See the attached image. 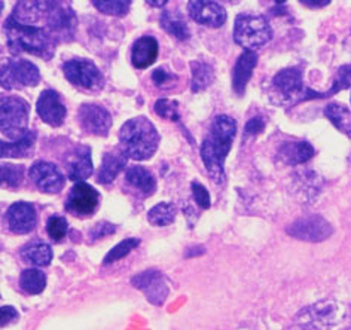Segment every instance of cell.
<instances>
[{
  "label": "cell",
  "mask_w": 351,
  "mask_h": 330,
  "mask_svg": "<svg viewBox=\"0 0 351 330\" xmlns=\"http://www.w3.org/2000/svg\"><path fill=\"white\" fill-rule=\"evenodd\" d=\"M235 133V119L228 115H217L210 124L208 133L201 144V158L216 183L225 180V160L231 151Z\"/></svg>",
  "instance_id": "1"
},
{
  "label": "cell",
  "mask_w": 351,
  "mask_h": 330,
  "mask_svg": "<svg viewBox=\"0 0 351 330\" xmlns=\"http://www.w3.org/2000/svg\"><path fill=\"white\" fill-rule=\"evenodd\" d=\"M3 30L6 34L8 48L12 54H25L36 55L43 60H49L54 55V39L51 38L49 31L36 25L21 24L14 16H8L5 21Z\"/></svg>",
  "instance_id": "2"
},
{
  "label": "cell",
  "mask_w": 351,
  "mask_h": 330,
  "mask_svg": "<svg viewBox=\"0 0 351 330\" xmlns=\"http://www.w3.org/2000/svg\"><path fill=\"white\" fill-rule=\"evenodd\" d=\"M119 144L127 158L145 161L155 155L160 144V134L146 116H136L121 127Z\"/></svg>",
  "instance_id": "3"
},
{
  "label": "cell",
  "mask_w": 351,
  "mask_h": 330,
  "mask_svg": "<svg viewBox=\"0 0 351 330\" xmlns=\"http://www.w3.org/2000/svg\"><path fill=\"white\" fill-rule=\"evenodd\" d=\"M273 38V29L265 16L258 14L237 15L234 24V40L245 51H256Z\"/></svg>",
  "instance_id": "4"
},
{
  "label": "cell",
  "mask_w": 351,
  "mask_h": 330,
  "mask_svg": "<svg viewBox=\"0 0 351 330\" xmlns=\"http://www.w3.org/2000/svg\"><path fill=\"white\" fill-rule=\"evenodd\" d=\"M0 127L6 142L20 140L30 129V106L19 95H8L2 99V109H0Z\"/></svg>",
  "instance_id": "5"
},
{
  "label": "cell",
  "mask_w": 351,
  "mask_h": 330,
  "mask_svg": "<svg viewBox=\"0 0 351 330\" xmlns=\"http://www.w3.org/2000/svg\"><path fill=\"white\" fill-rule=\"evenodd\" d=\"M344 317V309L335 301H320L302 308L295 323L301 330H330Z\"/></svg>",
  "instance_id": "6"
},
{
  "label": "cell",
  "mask_w": 351,
  "mask_h": 330,
  "mask_svg": "<svg viewBox=\"0 0 351 330\" xmlns=\"http://www.w3.org/2000/svg\"><path fill=\"white\" fill-rule=\"evenodd\" d=\"M63 73L70 84L85 92H99L104 86L103 73L91 60L79 57L67 60L63 64Z\"/></svg>",
  "instance_id": "7"
},
{
  "label": "cell",
  "mask_w": 351,
  "mask_h": 330,
  "mask_svg": "<svg viewBox=\"0 0 351 330\" xmlns=\"http://www.w3.org/2000/svg\"><path fill=\"white\" fill-rule=\"evenodd\" d=\"M39 82V68L29 60L6 58L2 63V88H24V86H36Z\"/></svg>",
  "instance_id": "8"
},
{
  "label": "cell",
  "mask_w": 351,
  "mask_h": 330,
  "mask_svg": "<svg viewBox=\"0 0 351 330\" xmlns=\"http://www.w3.org/2000/svg\"><path fill=\"white\" fill-rule=\"evenodd\" d=\"M47 27L51 38L54 39L56 43L70 42L75 39V33L77 29V16L69 5L56 2L47 18Z\"/></svg>",
  "instance_id": "9"
},
{
  "label": "cell",
  "mask_w": 351,
  "mask_h": 330,
  "mask_svg": "<svg viewBox=\"0 0 351 330\" xmlns=\"http://www.w3.org/2000/svg\"><path fill=\"white\" fill-rule=\"evenodd\" d=\"M286 231L289 236L296 240L310 242H320L328 240L333 232L330 223L322 216L302 217V219H298L292 225H289Z\"/></svg>",
  "instance_id": "10"
},
{
  "label": "cell",
  "mask_w": 351,
  "mask_h": 330,
  "mask_svg": "<svg viewBox=\"0 0 351 330\" xmlns=\"http://www.w3.org/2000/svg\"><path fill=\"white\" fill-rule=\"evenodd\" d=\"M100 204V194L94 186L79 181L70 189L66 199V210L75 216H91Z\"/></svg>",
  "instance_id": "11"
},
{
  "label": "cell",
  "mask_w": 351,
  "mask_h": 330,
  "mask_svg": "<svg viewBox=\"0 0 351 330\" xmlns=\"http://www.w3.org/2000/svg\"><path fill=\"white\" fill-rule=\"evenodd\" d=\"M77 123L88 134L106 137L112 127V116L100 104L84 103L77 110Z\"/></svg>",
  "instance_id": "12"
},
{
  "label": "cell",
  "mask_w": 351,
  "mask_h": 330,
  "mask_svg": "<svg viewBox=\"0 0 351 330\" xmlns=\"http://www.w3.org/2000/svg\"><path fill=\"white\" fill-rule=\"evenodd\" d=\"M131 284L136 289L142 290L147 301L156 307H161L169 296V285H167L164 275L156 269H146V271L137 274L131 279Z\"/></svg>",
  "instance_id": "13"
},
{
  "label": "cell",
  "mask_w": 351,
  "mask_h": 330,
  "mask_svg": "<svg viewBox=\"0 0 351 330\" xmlns=\"http://www.w3.org/2000/svg\"><path fill=\"white\" fill-rule=\"evenodd\" d=\"M29 177L40 192L58 194L64 188V176L56 164L48 161L34 162L29 170Z\"/></svg>",
  "instance_id": "14"
},
{
  "label": "cell",
  "mask_w": 351,
  "mask_h": 330,
  "mask_svg": "<svg viewBox=\"0 0 351 330\" xmlns=\"http://www.w3.org/2000/svg\"><path fill=\"white\" fill-rule=\"evenodd\" d=\"M36 109H38V115L43 123L56 128L63 125L67 115L64 101L56 90L42 91L36 103Z\"/></svg>",
  "instance_id": "15"
},
{
  "label": "cell",
  "mask_w": 351,
  "mask_h": 330,
  "mask_svg": "<svg viewBox=\"0 0 351 330\" xmlns=\"http://www.w3.org/2000/svg\"><path fill=\"white\" fill-rule=\"evenodd\" d=\"M188 12L195 23L206 27L219 29L226 21V11L222 5L206 0H192L188 3Z\"/></svg>",
  "instance_id": "16"
},
{
  "label": "cell",
  "mask_w": 351,
  "mask_h": 330,
  "mask_svg": "<svg viewBox=\"0 0 351 330\" xmlns=\"http://www.w3.org/2000/svg\"><path fill=\"white\" fill-rule=\"evenodd\" d=\"M6 222L8 227L19 236H24L34 229L38 223V213L30 203L19 201L10 207L6 213Z\"/></svg>",
  "instance_id": "17"
},
{
  "label": "cell",
  "mask_w": 351,
  "mask_h": 330,
  "mask_svg": "<svg viewBox=\"0 0 351 330\" xmlns=\"http://www.w3.org/2000/svg\"><path fill=\"white\" fill-rule=\"evenodd\" d=\"M94 165L91 158V149L88 146H76L75 149L67 155L66 158V171L69 179L76 181H82L93 175Z\"/></svg>",
  "instance_id": "18"
},
{
  "label": "cell",
  "mask_w": 351,
  "mask_h": 330,
  "mask_svg": "<svg viewBox=\"0 0 351 330\" xmlns=\"http://www.w3.org/2000/svg\"><path fill=\"white\" fill-rule=\"evenodd\" d=\"M302 71L300 67H287L280 71L273 79L274 88L286 99H295L296 95L305 92ZM296 101V99H295Z\"/></svg>",
  "instance_id": "19"
},
{
  "label": "cell",
  "mask_w": 351,
  "mask_h": 330,
  "mask_svg": "<svg viewBox=\"0 0 351 330\" xmlns=\"http://www.w3.org/2000/svg\"><path fill=\"white\" fill-rule=\"evenodd\" d=\"M258 64V55L253 51H244L237 60L232 71V88L234 91L243 95L245 91V85L250 81L254 67Z\"/></svg>",
  "instance_id": "20"
},
{
  "label": "cell",
  "mask_w": 351,
  "mask_h": 330,
  "mask_svg": "<svg viewBox=\"0 0 351 330\" xmlns=\"http://www.w3.org/2000/svg\"><path fill=\"white\" fill-rule=\"evenodd\" d=\"M160 45L152 36L138 38L131 48V63L136 68H146L155 63Z\"/></svg>",
  "instance_id": "21"
},
{
  "label": "cell",
  "mask_w": 351,
  "mask_h": 330,
  "mask_svg": "<svg viewBox=\"0 0 351 330\" xmlns=\"http://www.w3.org/2000/svg\"><path fill=\"white\" fill-rule=\"evenodd\" d=\"M127 156L122 151H109L103 155V161L99 170L97 181L101 185H109L125 168Z\"/></svg>",
  "instance_id": "22"
},
{
  "label": "cell",
  "mask_w": 351,
  "mask_h": 330,
  "mask_svg": "<svg viewBox=\"0 0 351 330\" xmlns=\"http://www.w3.org/2000/svg\"><path fill=\"white\" fill-rule=\"evenodd\" d=\"M313 156L314 147L308 142H287L278 149V158L291 165L304 164L310 161Z\"/></svg>",
  "instance_id": "23"
},
{
  "label": "cell",
  "mask_w": 351,
  "mask_h": 330,
  "mask_svg": "<svg viewBox=\"0 0 351 330\" xmlns=\"http://www.w3.org/2000/svg\"><path fill=\"white\" fill-rule=\"evenodd\" d=\"M125 181L147 196L152 195L156 189V180L151 175V171H147L145 167H140V165H134V167L127 170Z\"/></svg>",
  "instance_id": "24"
},
{
  "label": "cell",
  "mask_w": 351,
  "mask_h": 330,
  "mask_svg": "<svg viewBox=\"0 0 351 330\" xmlns=\"http://www.w3.org/2000/svg\"><path fill=\"white\" fill-rule=\"evenodd\" d=\"M160 24L167 33L171 34V36H174L176 39L186 40L191 36L188 24H186L185 18H183V15L179 11L165 10L161 14Z\"/></svg>",
  "instance_id": "25"
},
{
  "label": "cell",
  "mask_w": 351,
  "mask_h": 330,
  "mask_svg": "<svg viewBox=\"0 0 351 330\" xmlns=\"http://www.w3.org/2000/svg\"><path fill=\"white\" fill-rule=\"evenodd\" d=\"M36 143V133L29 131L20 140L6 142L2 140V158H25L33 151V146Z\"/></svg>",
  "instance_id": "26"
},
{
  "label": "cell",
  "mask_w": 351,
  "mask_h": 330,
  "mask_svg": "<svg viewBox=\"0 0 351 330\" xmlns=\"http://www.w3.org/2000/svg\"><path fill=\"white\" fill-rule=\"evenodd\" d=\"M324 115L342 134L351 137V112L347 106L332 101L324 107Z\"/></svg>",
  "instance_id": "27"
},
{
  "label": "cell",
  "mask_w": 351,
  "mask_h": 330,
  "mask_svg": "<svg viewBox=\"0 0 351 330\" xmlns=\"http://www.w3.org/2000/svg\"><path fill=\"white\" fill-rule=\"evenodd\" d=\"M191 72H192L191 88L194 92L204 91L215 81L213 67L204 62H191Z\"/></svg>",
  "instance_id": "28"
},
{
  "label": "cell",
  "mask_w": 351,
  "mask_h": 330,
  "mask_svg": "<svg viewBox=\"0 0 351 330\" xmlns=\"http://www.w3.org/2000/svg\"><path fill=\"white\" fill-rule=\"evenodd\" d=\"M21 256L36 266H48L52 260V250L45 242H32L21 249Z\"/></svg>",
  "instance_id": "29"
},
{
  "label": "cell",
  "mask_w": 351,
  "mask_h": 330,
  "mask_svg": "<svg viewBox=\"0 0 351 330\" xmlns=\"http://www.w3.org/2000/svg\"><path fill=\"white\" fill-rule=\"evenodd\" d=\"M176 214H178V207L174 204L160 203L147 212V222L152 227H167V225H171L176 220Z\"/></svg>",
  "instance_id": "30"
},
{
  "label": "cell",
  "mask_w": 351,
  "mask_h": 330,
  "mask_svg": "<svg viewBox=\"0 0 351 330\" xmlns=\"http://www.w3.org/2000/svg\"><path fill=\"white\" fill-rule=\"evenodd\" d=\"M47 277L40 269L29 268L24 269L20 277V288L29 294H39L45 290Z\"/></svg>",
  "instance_id": "31"
},
{
  "label": "cell",
  "mask_w": 351,
  "mask_h": 330,
  "mask_svg": "<svg viewBox=\"0 0 351 330\" xmlns=\"http://www.w3.org/2000/svg\"><path fill=\"white\" fill-rule=\"evenodd\" d=\"M25 168L21 164H2V183L8 188H16L23 183Z\"/></svg>",
  "instance_id": "32"
},
{
  "label": "cell",
  "mask_w": 351,
  "mask_h": 330,
  "mask_svg": "<svg viewBox=\"0 0 351 330\" xmlns=\"http://www.w3.org/2000/svg\"><path fill=\"white\" fill-rule=\"evenodd\" d=\"M351 85V64H346V66H341L337 72L335 79H333V84L330 86V90L328 92H324L323 95H315V99H320V97H330V95L337 94L342 90H347L350 88Z\"/></svg>",
  "instance_id": "33"
},
{
  "label": "cell",
  "mask_w": 351,
  "mask_h": 330,
  "mask_svg": "<svg viewBox=\"0 0 351 330\" xmlns=\"http://www.w3.org/2000/svg\"><path fill=\"white\" fill-rule=\"evenodd\" d=\"M138 244H140V240L138 238H127L124 241H121L119 244H117L106 255V257H104V260H103V264L104 265H109V264L117 262V260H119L122 257H125L127 255H130L131 251H133Z\"/></svg>",
  "instance_id": "34"
},
{
  "label": "cell",
  "mask_w": 351,
  "mask_h": 330,
  "mask_svg": "<svg viewBox=\"0 0 351 330\" xmlns=\"http://www.w3.org/2000/svg\"><path fill=\"white\" fill-rule=\"evenodd\" d=\"M93 5L97 10L106 15L113 16H124L128 11L131 2L128 0H112V2H104V0H93Z\"/></svg>",
  "instance_id": "35"
},
{
  "label": "cell",
  "mask_w": 351,
  "mask_h": 330,
  "mask_svg": "<svg viewBox=\"0 0 351 330\" xmlns=\"http://www.w3.org/2000/svg\"><path fill=\"white\" fill-rule=\"evenodd\" d=\"M155 114L158 116H161L162 119L167 120H173V123H178L180 119L179 115V103L173 101V100H167V99H161L155 101L154 106Z\"/></svg>",
  "instance_id": "36"
},
{
  "label": "cell",
  "mask_w": 351,
  "mask_h": 330,
  "mask_svg": "<svg viewBox=\"0 0 351 330\" xmlns=\"http://www.w3.org/2000/svg\"><path fill=\"white\" fill-rule=\"evenodd\" d=\"M69 225L64 217L61 216H51L47 222V232L52 241H61L67 236Z\"/></svg>",
  "instance_id": "37"
},
{
  "label": "cell",
  "mask_w": 351,
  "mask_h": 330,
  "mask_svg": "<svg viewBox=\"0 0 351 330\" xmlns=\"http://www.w3.org/2000/svg\"><path fill=\"white\" fill-rule=\"evenodd\" d=\"M152 81L155 84V86L162 90H169L173 88V86L178 84L179 76L174 75L171 71H169L165 66L158 67L152 72Z\"/></svg>",
  "instance_id": "38"
},
{
  "label": "cell",
  "mask_w": 351,
  "mask_h": 330,
  "mask_svg": "<svg viewBox=\"0 0 351 330\" xmlns=\"http://www.w3.org/2000/svg\"><path fill=\"white\" fill-rule=\"evenodd\" d=\"M192 195H194L195 203L198 204V207L203 208V210H207L210 208V194L208 190L198 183V181H192Z\"/></svg>",
  "instance_id": "39"
},
{
  "label": "cell",
  "mask_w": 351,
  "mask_h": 330,
  "mask_svg": "<svg viewBox=\"0 0 351 330\" xmlns=\"http://www.w3.org/2000/svg\"><path fill=\"white\" fill-rule=\"evenodd\" d=\"M115 231H117L115 225H112L109 222H100V223L95 225V227L91 228V231H90V233H88V236H90L91 241H97V240H101V238L108 237V236H112V233Z\"/></svg>",
  "instance_id": "40"
},
{
  "label": "cell",
  "mask_w": 351,
  "mask_h": 330,
  "mask_svg": "<svg viewBox=\"0 0 351 330\" xmlns=\"http://www.w3.org/2000/svg\"><path fill=\"white\" fill-rule=\"evenodd\" d=\"M263 128H265V123H263L262 118H252L244 127V136H256L263 131Z\"/></svg>",
  "instance_id": "41"
},
{
  "label": "cell",
  "mask_w": 351,
  "mask_h": 330,
  "mask_svg": "<svg viewBox=\"0 0 351 330\" xmlns=\"http://www.w3.org/2000/svg\"><path fill=\"white\" fill-rule=\"evenodd\" d=\"M16 318H19V311H16L14 307H10V305L2 307V327L12 323V321H15Z\"/></svg>",
  "instance_id": "42"
},
{
  "label": "cell",
  "mask_w": 351,
  "mask_h": 330,
  "mask_svg": "<svg viewBox=\"0 0 351 330\" xmlns=\"http://www.w3.org/2000/svg\"><path fill=\"white\" fill-rule=\"evenodd\" d=\"M304 6H311V8H323V6H328L330 2L329 0H324V2H306V0H304V2H301Z\"/></svg>",
  "instance_id": "43"
},
{
  "label": "cell",
  "mask_w": 351,
  "mask_h": 330,
  "mask_svg": "<svg viewBox=\"0 0 351 330\" xmlns=\"http://www.w3.org/2000/svg\"><path fill=\"white\" fill-rule=\"evenodd\" d=\"M167 2L165 0H161V2H152V0H149V2H146V5L149 6H164Z\"/></svg>",
  "instance_id": "44"
},
{
  "label": "cell",
  "mask_w": 351,
  "mask_h": 330,
  "mask_svg": "<svg viewBox=\"0 0 351 330\" xmlns=\"http://www.w3.org/2000/svg\"><path fill=\"white\" fill-rule=\"evenodd\" d=\"M348 330H351V329H348Z\"/></svg>",
  "instance_id": "45"
}]
</instances>
